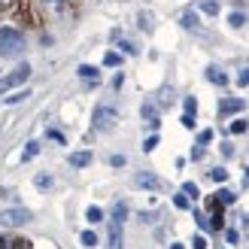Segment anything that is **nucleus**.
<instances>
[{
  "instance_id": "obj_1",
  "label": "nucleus",
  "mask_w": 249,
  "mask_h": 249,
  "mask_svg": "<svg viewBox=\"0 0 249 249\" xmlns=\"http://www.w3.org/2000/svg\"><path fill=\"white\" fill-rule=\"evenodd\" d=\"M24 49V36L16 28H0V58H16Z\"/></svg>"
},
{
  "instance_id": "obj_2",
  "label": "nucleus",
  "mask_w": 249,
  "mask_h": 249,
  "mask_svg": "<svg viewBox=\"0 0 249 249\" xmlns=\"http://www.w3.org/2000/svg\"><path fill=\"white\" fill-rule=\"evenodd\" d=\"M116 122H119V109H116V107H109V104L94 107V116H91L94 131H113Z\"/></svg>"
},
{
  "instance_id": "obj_3",
  "label": "nucleus",
  "mask_w": 249,
  "mask_h": 249,
  "mask_svg": "<svg viewBox=\"0 0 249 249\" xmlns=\"http://www.w3.org/2000/svg\"><path fill=\"white\" fill-rule=\"evenodd\" d=\"M31 79V64H21V67H16L12 73H6L3 79H0V94H6L9 89H16V85H24Z\"/></svg>"
},
{
  "instance_id": "obj_4",
  "label": "nucleus",
  "mask_w": 249,
  "mask_h": 249,
  "mask_svg": "<svg viewBox=\"0 0 249 249\" xmlns=\"http://www.w3.org/2000/svg\"><path fill=\"white\" fill-rule=\"evenodd\" d=\"M31 210H24V207H16V210H3L0 213V222L3 225H24V222H31Z\"/></svg>"
},
{
  "instance_id": "obj_5",
  "label": "nucleus",
  "mask_w": 249,
  "mask_h": 249,
  "mask_svg": "<svg viewBox=\"0 0 249 249\" xmlns=\"http://www.w3.org/2000/svg\"><path fill=\"white\" fill-rule=\"evenodd\" d=\"M134 182L140 185V189H149V192H158V189H161V179L155 177V173H146V170H143V173H137Z\"/></svg>"
},
{
  "instance_id": "obj_6",
  "label": "nucleus",
  "mask_w": 249,
  "mask_h": 249,
  "mask_svg": "<svg viewBox=\"0 0 249 249\" xmlns=\"http://www.w3.org/2000/svg\"><path fill=\"white\" fill-rule=\"evenodd\" d=\"M243 109V97H228V101L219 104V113L222 116H231V113H240Z\"/></svg>"
},
{
  "instance_id": "obj_7",
  "label": "nucleus",
  "mask_w": 249,
  "mask_h": 249,
  "mask_svg": "<svg viewBox=\"0 0 249 249\" xmlns=\"http://www.w3.org/2000/svg\"><path fill=\"white\" fill-rule=\"evenodd\" d=\"M109 249H122V222L109 225Z\"/></svg>"
},
{
  "instance_id": "obj_8",
  "label": "nucleus",
  "mask_w": 249,
  "mask_h": 249,
  "mask_svg": "<svg viewBox=\"0 0 249 249\" xmlns=\"http://www.w3.org/2000/svg\"><path fill=\"white\" fill-rule=\"evenodd\" d=\"M179 21H182V28H189V31H201V21H197L195 12H182Z\"/></svg>"
},
{
  "instance_id": "obj_9",
  "label": "nucleus",
  "mask_w": 249,
  "mask_h": 249,
  "mask_svg": "<svg viewBox=\"0 0 249 249\" xmlns=\"http://www.w3.org/2000/svg\"><path fill=\"white\" fill-rule=\"evenodd\" d=\"M70 164L73 167H89L91 164V152H73L70 155Z\"/></svg>"
},
{
  "instance_id": "obj_10",
  "label": "nucleus",
  "mask_w": 249,
  "mask_h": 249,
  "mask_svg": "<svg viewBox=\"0 0 249 249\" xmlns=\"http://www.w3.org/2000/svg\"><path fill=\"white\" fill-rule=\"evenodd\" d=\"M76 73H79L82 79H89V82H91V79H94V82L101 79V70H97V67H91V64H82V67H79Z\"/></svg>"
},
{
  "instance_id": "obj_11",
  "label": "nucleus",
  "mask_w": 249,
  "mask_h": 249,
  "mask_svg": "<svg viewBox=\"0 0 249 249\" xmlns=\"http://www.w3.org/2000/svg\"><path fill=\"white\" fill-rule=\"evenodd\" d=\"M207 79L213 82V85H225V82H228V76H225L219 67H210V70H207Z\"/></svg>"
},
{
  "instance_id": "obj_12",
  "label": "nucleus",
  "mask_w": 249,
  "mask_h": 249,
  "mask_svg": "<svg viewBox=\"0 0 249 249\" xmlns=\"http://www.w3.org/2000/svg\"><path fill=\"white\" fill-rule=\"evenodd\" d=\"M197 9L207 12V16H216V12H219V0H197Z\"/></svg>"
},
{
  "instance_id": "obj_13",
  "label": "nucleus",
  "mask_w": 249,
  "mask_h": 249,
  "mask_svg": "<svg viewBox=\"0 0 249 249\" xmlns=\"http://www.w3.org/2000/svg\"><path fill=\"white\" fill-rule=\"evenodd\" d=\"M216 195H219V204H222V207H228V204H234V201H237V195H234L231 189H219Z\"/></svg>"
},
{
  "instance_id": "obj_14",
  "label": "nucleus",
  "mask_w": 249,
  "mask_h": 249,
  "mask_svg": "<svg viewBox=\"0 0 249 249\" xmlns=\"http://www.w3.org/2000/svg\"><path fill=\"white\" fill-rule=\"evenodd\" d=\"M85 219H89L91 225H97V222L104 219V210L101 207H89V210H85Z\"/></svg>"
},
{
  "instance_id": "obj_15",
  "label": "nucleus",
  "mask_w": 249,
  "mask_h": 249,
  "mask_svg": "<svg viewBox=\"0 0 249 249\" xmlns=\"http://www.w3.org/2000/svg\"><path fill=\"white\" fill-rule=\"evenodd\" d=\"M36 152H40V143H36V140H31L28 146H24V152H21V161H31Z\"/></svg>"
},
{
  "instance_id": "obj_16",
  "label": "nucleus",
  "mask_w": 249,
  "mask_h": 249,
  "mask_svg": "<svg viewBox=\"0 0 249 249\" xmlns=\"http://www.w3.org/2000/svg\"><path fill=\"white\" fill-rule=\"evenodd\" d=\"M124 216H128V204L119 201V204L113 207V219H116V222H124Z\"/></svg>"
},
{
  "instance_id": "obj_17",
  "label": "nucleus",
  "mask_w": 249,
  "mask_h": 249,
  "mask_svg": "<svg viewBox=\"0 0 249 249\" xmlns=\"http://www.w3.org/2000/svg\"><path fill=\"white\" fill-rule=\"evenodd\" d=\"M210 179H213V182H225L228 179V170L225 167H213V170H210Z\"/></svg>"
},
{
  "instance_id": "obj_18",
  "label": "nucleus",
  "mask_w": 249,
  "mask_h": 249,
  "mask_svg": "<svg viewBox=\"0 0 249 249\" xmlns=\"http://www.w3.org/2000/svg\"><path fill=\"white\" fill-rule=\"evenodd\" d=\"M182 195H185V197L192 195V201H197V197H201V192H197V185H195V182H182Z\"/></svg>"
},
{
  "instance_id": "obj_19",
  "label": "nucleus",
  "mask_w": 249,
  "mask_h": 249,
  "mask_svg": "<svg viewBox=\"0 0 249 249\" xmlns=\"http://www.w3.org/2000/svg\"><path fill=\"white\" fill-rule=\"evenodd\" d=\"M79 240H82V246H97V234L94 231H82Z\"/></svg>"
},
{
  "instance_id": "obj_20",
  "label": "nucleus",
  "mask_w": 249,
  "mask_h": 249,
  "mask_svg": "<svg viewBox=\"0 0 249 249\" xmlns=\"http://www.w3.org/2000/svg\"><path fill=\"white\" fill-rule=\"evenodd\" d=\"M231 28H243V24H246V16H243V12H231Z\"/></svg>"
},
{
  "instance_id": "obj_21",
  "label": "nucleus",
  "mask_w": 249,
  "mask_h": 249,
  "mask_svg": "<svg viewBox=\"0 0 249 249\" xmlns=\"http://www.w3.org/2000/svg\"><path fill=\"white\" fill-rule=\"evenodd\" d=\"M173 207H177V210H189V197H185V195H173Z\"/></svg>"
},
{
  "instance_id": "obj_22",
  "label": "nucleus",
  "mask_w": 249,
  "mask_h": 249,
  "mask_svg": "<svg viewBox=\"0 0 249 249\" xmlns=\"http://www.w3.org/2000/svg\"><path fill=\"white\" fill-rule=\"evenodd\" d=\"M155 146H158V134H152V137H146V140H143V152H152Z\"/></svg>"
},
{
  "instance_id": "obj_23",
  "label": "nucleus",
  "mask_w": 249,
  "mask_h": 249,
  "mask_svg": "<svg viewBox=\"0 0 249 249\" xmlns=\"http://www.w3.org/2000/svg\"><path fill=\"white\" fill-rule=\"evenodd\" d=\"M24 97H31V91H16V94H9V97H6V104H21Z\"/></svg>"
},
{
  "instance_id": "obj_24",
  "label": "nucleus",
  "mask_w": 249,
  "mask_h": 249,
  "mask_svg": "<svg viewBox=\"0 0 249 249\" xmlns=\"http://www.w3.org/2000/svg\"><path fill=\"white\" fill-rule=\"evenodd\" d=\"M119 61H122V58H119L116 52H107V55H104V64H107V67H119Z\"/></svg>"
},
{
  "instance_id": "obj_25",
  "label": "nucleus",
  "mask_w": 249,
  "mask_h": 249,
  "mask_svg": "<svg viewBox=\"0 0 249 249\" xmlns=\"http://www.w3.org/2000/svg\"><path fill=\"white\" fill-rule=\"evenodd\" d=\"M231 134H246V119H237V122H231Z\"/></svg>"
},
{
  "instance_id": "obj_26",
  "label": "nucleus",
  "mask_w": 249,
  "mask_h": 249,
  "mask_svg": "<svg viewBox=\"0 0 249 249\" xmlns=\"http://www.w3.org/2000/svg\"><path fill=\"white\" fill-rule=\"evenodd\" d=\"M34 182H36V189H49V185H52V177H46V173H40V177H36Z\"/></svg>"
},
{
  "instance_id": "obj_27",
  "label": "nucleus",
  "mask_w": 249,
  "mask_h": 249,
  "mask_svg": "<svg viewBox=\"0 0 249 249\" xmlns=\"http://www.w3.org/2000/svg\"><path fill=\"white\" fill-rule=\"evenodd\" d=\"M124 164H128L124 155H109V167H124Z\"/></svg>"
},
{
  "instance_id": "obj_28",
  "label": "nucleus",
  "mask_w": 249,
  "mask_h": 249,
  "mask_svg": "<svg viewBox=\"0 0 249 249\" xmlns=\"http://www.w3.org/2000/svg\"><path fill=\"white\" fill-rule=\"evenodd\" d=\"M140 116H143V119H158V116H155V107H152V104H146V107L140 109Z\"/></svg>"
},
{
  "instance_id": "obj_29",
  "label": "nucleus",
  "mask_w": 249,
  "mask_h": 249,
  "mask_svg": "<svg viewBox=\"0 0 249 249\" xmlns=\"http://www.w3.org/2000/svg\"><path fill=\"white\" fill-rule=\"evenodd\" d=\"M185 113H197V101H195V97H185Z\"/></svg>"
},
{
  "instance_id": "obj_30",
  "label": "nucleus",
  "mask_w": 249,
  "mask_h": 249,
  "mask_svg": "<svg viewBox=\"0 0 249 249\" xmlns=\"http://www.w3.org/2000/svg\"><path fill=\"white\" fill-rule=\"evenodd\" d=\"M210 140H213V131H201V134H197V143H201V146H207Z\"/></svg>"
},
{
  "instance_id": "obj_31",
  "label": "nucleus",
  "mask_w": 249,
  "mask_h": 249,
  "mask_svg": "<svg viewBox=\"0 0 249 249\" xmlns=\"http://www.w3.org/2000/svg\"><path fill=\"white\" fill-rule=\"evenodd\" d=\"M182 128H195V116H192V113L182 116Z\"/></svg>"
},
{
  "instance_id": "obj_32",
  "label": "nucleus",
  "mask_w": 249,
  "mask_h": 249,
  "mask_svg": "<svg viewBox=\"0 0 249 249\" xmlns=\"http://www.w3.org/2000/svg\"><path fill=\"white\" fill-rule=\"evenodd\" d=\"M122 82H124V73H116V76H113V89H116V91L122 89Z\"/></svg>"
},
{
  "instance_id": "obj_33",
  "label": "nucleus",
  "mask_w": 249,
  "mask_h": 249,
  "mask_svg": "<svg viewBox=\"0 0 249 249\" xmlns=\"http://www.w3.org/2000/svg\"><path fill=\"white\" fill-rule=\"evenodd\" d=\"M225 237H228V243H237V240H240V234L231 228V231H225Z\"/></svg>"
},
{
  "instance_id": "obj_34",
  "label": "nucleus",
  "mask_w": 249,
  "mask_h": 249,
  "mask_svg": "<svg viewBox=\"0 0 249 249\" xmlns=\"http://www.w3.org/2000/svg\"><path fill=\"white\" fill-rule=\"evenodd\" d=\"M246 82H249V76H246V70H240V76H237V85H240V89H246Z\"/></svg>"
},
{
  "instance_id": "obj_35",
  "label": "nucleus",
  "mask_w": 249,
  "mask_h": 249,
  "mask_svg": "<svg viewBox=\"0 0 249 249\" xmlns=\"http://www.w3.org/2000/svg\"><path fill=\"white\" fill-rule=\"evenodd\" d=\"M192 246H195V249H207V240H204V237H195Z\"/></svg>"
},
{
  "instance_id": "obj_36",
  "label": "nucleus",
  "mask_w": 249,
  "mask_h": 249,
  "mask_svg": "<svg viewBox=\"0 0 249 249\" xmlns=\"http://www.w3.org/2000/svg\"><path fill=\"white\" fill-rule=\"evenodd\" d=\"M222 155H234V146L231 143H222Z\"/></svg>"
},
{
  "instance_id": "obj_37",
  "label": "nucleus",
  "mask_w": 249,
  "mask_h": 249,
  "mask_svg": "<svg viewBox=\"0 0 249 249\" xmlns=\"http://www.w3.org/2000/svg\"><path fill=\"white\" fill-rule=\"evenodd\" d=\"M28 246V240H16V249H24Z\"/></svg>"
},
{
  "instance_id": "obj_38",
  "label": "nucleus",
  "mask_w": 249,
  "mask_h": 249,
  "mask_svg": "<svg viewBox=\"0 0 249 249\" xmlns=\"http://www.w3.org/2000/svg\"><path fill=\"white\" fill-rule=\"evenodd\" d=\"M170 249H185V246H182V243H173V246H170Z\"/></svg>"
},
{
  "instance_id": "obj_39",
  "label": "nucleus",
  "mask_w": 249,
  "mask_h": 249,
  "mask_svg": "<svg viewBox=\"0 0 249 249\" xmlns=\"http://www.w3.org/2000/svg\"><path fill=\"white\" fill-rule=\"evenodd\" d=\"M49 3H58V0H49Z\"/></svg>"
}]
</instances>
